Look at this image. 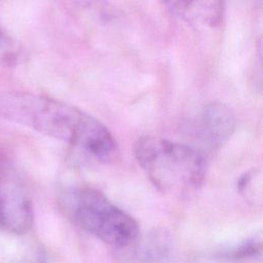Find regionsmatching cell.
Returning a JSON list of instances; mask_svg holds the SVG:
<instances>
[{
    "instance_id": "6da1fadb",
    "label": "cell",
    "mask_w": 263,
    "mask_h": 263,
    "mask_svg": "<svg viewBox=\"0 0 263 263\" xmlns=\"http://www.w3.org/2000/svg\"><path fill=\"white\" fill-rule=\"evenodd\" d=\"M0 117L66 142L103 162L117 155L115 138L107 126L84 111L51 98L26 91L2 92Z\"/></svg>"
},
{
    "instance_id": "7a4b0ae2",
    "label": "cell",
    "mask_w": 263,
    "mask_h": 263,
    "mask_svg": "<svg viewBox=\"0 0 263 263\" xmlns=\"http://www.w3.org/2000/svg\"><path fill=\"white\" fill-rule=\"evenodd\" d=\"M134 152L141 168L163 193H194L204 182L206 159L192 146L146 136L136 142Z\"/></svg>"
},
{
    "instance_id": "3957f363",
    "label": "cell",
    "mask_w": 263,
    "mask_h": 263,
    "mask_svg": "<svg viewBox=\"0 0 263 263\" xmlns=\"http://www.w3.org/2000/svg\"><path fill=\"white\" fill-rule=\"evenodd\" d=\"M63 208L81 230L115 248H127L139 237L137 221L97 189L69 191L63 196Z\"/></svg>"
},
{
    "instance_id": "277c9868",
    "label": "cell",
    "mask_w": 263,
    "mask_h": 263,
    "mask_svg": "<svg viewBox=\"0 0 263 263\" xmlns=\"http://www.w3.org/2000/svg\"><path fill=\"white\" fill-rule=\"evenodd\" d=\"M33 221V205L23 184L10 170L0 171V229L23 234Z\"/></svg>"
},
{
    "instance_id": "5b68a950",
    "label": "cell",
    "mask_w": 263,
    "mask_h": 263,
    "mask_svg": "<svg viewBox=\"0 0 263 263\" xmlns=\"http://www.w3.org/2000/svg\"><path fill=\"white\" fill-rule=\"evenodd\" d=\"M236 127V117L225 104L212 102L200 111L196 121V135L212 149L220 148L232 136Z\"/></svg>"
},
{
    "instance_id": "8992f818",
    "label": "cell",
    "mask_w": 263,
    "mask_h": 263,
    "mask_svg": "<svg viewBox=\"0 0 263 263\" xmlns=\"http://www.w3.org/2000/svg\"><path fill=\"white\" fill-rule=\"evenodd\" d=\"M166 9L187 24L199 27H217L224 15V3L220 1H170Z\"/></svg>"
},
{
    "instance_id": "52a82bcc",
    "label": "cell",
    "mask_w": 263,
    "mask_h": 263,
    "mask_svg": "<svg viewBox=\"0 0 263 263\" xmlns=\"http://www.w3.org/2000/svg\"><path fill=\"white\" fill-rule=\"evenodd\" d=\"M239 194L251 204L262 202V174L259 167H253L245 172L237 180Z\"/></svg>"
},
{
    "instance_id": "ba28073f",
    "label": "cell",
    "mask_w": 263,
    "mask_h": 263,
    "mask_svg": "<svg viewBox=\"0 0 263 263\" xmlns=\"http://www.w3.org/2000/svg\"><path fill=\"white\" fill-rule=\"evenodd\" d=\"M261 252V240L260 238H252L240 246L234 248L231 251H226L223 255L229 260H239L256 256Z\"/></svg>"
},
{
    "instance_id": "9c48e42d",
    "label": "cell",
    "mask_w": 263,
    "mask_h": 263,
    "mask_svg": "<svg viewBox=\"0 0 263 263\" xmlns=\"http://www.w3.org/2000/svg\"><path fill=\"white\" fill-rule=\"evenodd\" d=\"M0 59L13 62L17 59V47L13 40L10 39L0 28Z\"/></svg>"
}]
</instances>
